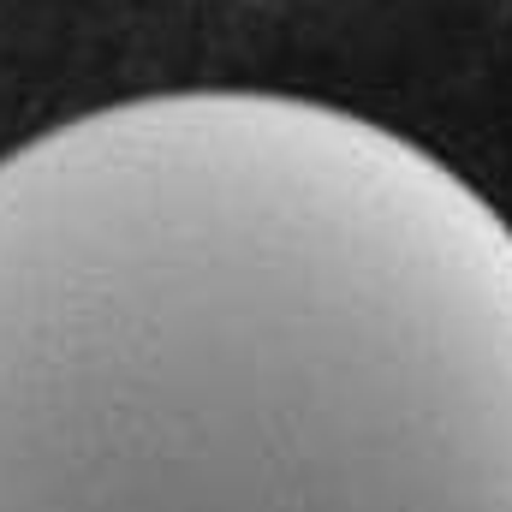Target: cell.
<instances>
[{
    "label": "cell",
    "mask_w": 512,
    "mask_h": 512,
    "mask_svg": "<svg viewBox=\"0 0 512 512\" xmlns=\"http://www.w3.org/2000/svg\"><path fill=\"white\" fill-rule=\"evenodd\" d=\"M0 512H512V227L280 90L0 155Z\"/></svg>",
    "instance_id": "6da1fadb"
}]
</instances>
